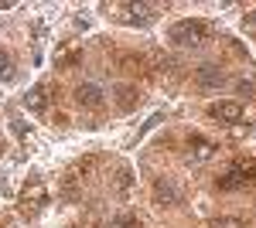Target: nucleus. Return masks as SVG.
<instances>
[{"label": "nucleus", "instance_id": "f257e3e1", "mask_svg": "<svg viewBox=\"0 0 256 228\" xmlns=\"http://www.w3.org/2000/svg\"><path fill=\"white\" fill-rule=\"evenodd\" d=\"M208 38H212V24L202 17H184L178 24H171V31H168V41L178 44V48H198Z\"/></svg>", "mask_w": 256, "mask_h": 228}, {"label": "nucleus", "instance_id": "f03ea898", "mask_svg": "<svg viewBox=\"0 0 256 228\" xmlns=\"http://www.w3.org/2000/svg\"><path fill=\"white\" fill-rule=\"evenodd\" d=\"M216 184H218V191H239V188H250V184H256V157L236 160V164L222 174Z\"/></svg>", "mask_w": 256, "mask_h": 228}, {"label": "nucleus", "instance_id": "7ed1b4c3", "mask_svg": "<svg viewBox=\"0 0 256 228\" xmlns=\"http://www.w3.org/2000/svg\"><path fill=\"white\" fill-rule=\"evenodd\" d=\"M116 17L130 27H150L158 20V3H120Z\"/></svg>", "mask_w": 256, "mask_h": 228}, {"label": "nucleus", "instance_id": "20e7f679", "mask_svg": "<svg viewBox=\"0 0 256 228\" xmlns=\"http://www.w3.org/2000/svg\"><path fill=\"white\" fill-rule=\"evenodd\" d=\"M44 201H48V191H44V184L41 181H31L28 188H24V194H20V201H18V208L20 215H38L41 208H44Z\"/></svg>", "mask_w": 256, "mask_h": 228}, {"label": "nucleus", "instance_id": "39448f33", "mask_svg": "<svg viewBox=\"0 0 256 228\" xmlns=\"http://www.w3.org/2000/svg\"><path fill=\"white\" fill-rule=\"evenodd\" d=\"M154 205H160V208L181 205V188H178L174 177H158L154 181Z\"/></svg>", "mask_w": 256, "mask_h": 228}, {"label": "nucleus", "instance_id": "423d86ee", "mask_svg": "<svg viewBox=\"0 0 256 228\" xmlns=\"http://www.w3.org/2000/svg\"><path fill=\"white\" fill-rule=\"evenodd\" d=\"M99 164H102V157H99V153H89V157H82V160H76V164L68 167L65 181H68V184H79V181H86V177H92V174L99 171Z\"/></svg>", "mask_w": 256, "mask_h": 228}, {"label": "nucleus", "instance_id": "0eeeda50", "mask_svg": "<svg viewBox=\"0 0 256 228\" xmlns=\"http://www.w3.org/2000/svg\"><path fill=\"white\" fill-rule=\"evenodd\" d=\"M102 99H106V92L96 82H82L79 89H76V106H82V109H99Z\"/></svg>", "mask_w": 256, "mask_h": 228}, {"label": "nucleus", "instance_id": "6e6552de", "mask_svg": "<svg viewBox=\"0 0 256 228\" xmlns=\"http://www.w3.org/2000/svg\"><path fill=\"white\" fill-rule=\"evenodd\" d=\"M116 65L123 68V72H130V75H150V61H147V55H134V51H123V55L116 58Z\"/></svg>", "mask_w": 256, "mask_h": 228}, {"label": "nucleus", "instance_id": "1a4fd4ad", "mask_svg": "<svg viewBox=\"0 0 256 228\" xmlns=\"http://www.w3.org/2000/svg\"><path fill=\"white\" fill-rule=\"evenodd\" d=\"M195 82L202 89H222V85H226V72H222L218 65H202L195 72Z\"/></svg>", "mask_w": 256, "mask_h": 228}, {"label": "nucleus", "instance_id": "9d476101", "mask_svg": "<svg viewBox=\"0 0 256 228\" xmlns=\"http://www.w3.org/2000/svg\"><path fill=\"white\" fill-rule=\"evenodd\" d=\"M208 116L218 119V123H239L242 119V106L239 102H212L208 106Z\"/></svg>", "mask_w": 256, "mask_h": 228}, {"label": "nucleus", "instance_id": "9b49d317", "mask_svg": "<svg viewBox=\"0 0 256 228\" xmlns=\"http://www.w3.org/2000/svg\"><path fill=\"white\" fill-rule=\"evenodd\" d=\"M212 153H216V143H212V140H205V136H198V133L188 140V160H192V164L208 160Z\"/></svg>", "mask_w": 256, "mask_h": 228}, {"label": "nucleus", "instance_id": "f8f14e48", "mask_svg": "<svg viewBox=\"0 0 256 228\" xmlns=\"http://www.w3.org/2000/svg\"><path fill=\"white\" fill-rule=\"evenodd\" d=\"M48 106V85L41 82V85H34L31 92L24 95V109H31V113H41Z\"/></svg>", "mask_w": 256, "mask_h": 228}, {"label": "nucleus", "instance_id": "ddd939ff", "mask_svg": "<svg viewBox=\"0 0 256 228\" xmlns=\"http://www.w3.org/2000/svg\"><path fill=\"white\" fill-rule=\"evenodd\" d=\"M140 102V92L137 85H116V106L123 109V113H130V109H137Z\"/></svg>", "mask_w": 256, "mask_h": 228}, {"label": "nucleus", "instance_id": "4468645a", "mask_svg": "<svg viewBox=\"0 0 256 228\" xmlns=\"http://www.w3.org/2000/svg\"><path fill=\"white\" fill-rule=\"evenodd\" d=\"M0 78L7 82V78H14V58L7 55L4 48H0Z\"/></svg>", "mask_w": 256, "mask_h": 228}, {"label": "nucleus", "instance_id": "2eb2a0df", "mask_svg": "<svg viewBox=\"0 0 256 228\" xmlns=\"http://www.w3.org/2000/svg\"><path fill=\"white\" fill-rule=\"evenodd\" d=\"M113 228H140V218L137 215H130V211H123L113 218Z\"/></svg>", "mask_w": 256, "mask_h": 228}, {"label": "nucleus", "instance_id": "dca6fc26", "mask_svg": "<svg viewBox=\"0 0 256 228\" xmlns=\"http://www.w3.org/2000/svg\"><path fill=\"white\" fill-rule=\"evenodd\" d=\"M212 228H246L239 218H212Z\"/></svg>", "mask_w": 256, "mask_h": 228}, {"label": "nucleus", "instance_id": "f3484780", "mask_svg": "<svg viewBox=\"0 0 256 228\" xmlns=\"http://www.w3.org/2000/svg\"><path fill=\"white\" fill-rule=\"evenodd\" d=\"M236 89H239L242 95H256V78H242V82H239Z\"/></svg>", "mask_w": 256, "mask_h": 228}, {"label": "nucleus", "instance_id": "a211bd4d", "mask_svg": "<svg viewBox=\"0 0 256 228\" xmlns=\"http://www.w3.org/2000/svg\"><path fill=\"white\" fill-rule=\"evenodd\" d=\"M72 228H99V218H96V215H86V218H82V222H76Z\"/></svg>", "mask_w": 256, "mask_h": 228}, {"label": "nucleus", "instance_id": "6ab92c4d", "mask_svg": "<svg viewBox=\"0 0 256 228\" xmlns=\"http://www.w3.org/2000/svg\"><path fill=\"white\" fill-rule=\"evenodd\" d=\"M126 188H130V171L120 167V191H126Z\"/></svg>", "mask_w": 256, "mask_h": 228}, {"label": "nucleus", "instance_id": "aec40b11", "mask_svg": "<svg viewBox=\"0 0 256 228\" xmlns=\"http://www.w3.org/2000/svg\"><path fill=\"white\" fill-rule=\"evenodd\" d=\"M246 24H256V10H253V14H250V17H246Z\"/></svg>", "mask_w": 256, "mask_h": 228}]
</instances>
